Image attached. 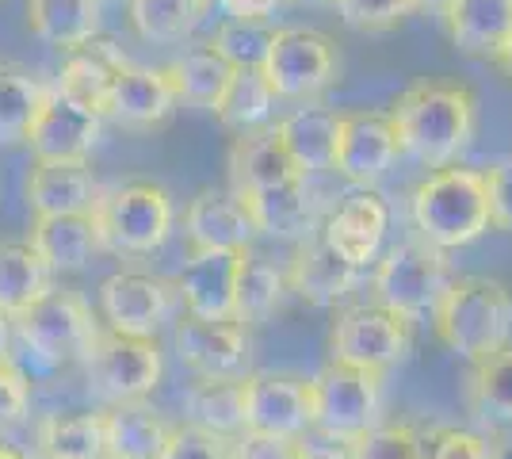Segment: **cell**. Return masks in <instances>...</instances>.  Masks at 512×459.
<instances>
[{
  "instance_id": "1",
  "label": "cell",
  "mask_w": 512,
  "mask_h": 459,
  "mask_svg": "<svg viewBox=\"0 0 512 459\" xmlns=\"http://www.w3.org/2000/svg\"><path fill=\"white\" fill-rule=\"evenodd\" d=\"M390 119L402 153L428 169H448L474 138L478 96L455 81H417L394 96Z\"/></svg>"
},
{
  "instance_id": "2",
  "label": "cell",
  "mask_w": 512,
  "mask_h": 459,
  "mask_svg": "<svg viewBox=\"0 0 512 459\" xmlns=\"http://www.w3.org/2000/svg\"><path fill=\"white\" fill-rule=\"evenodd\" d=\"M436 337L467 364L512 345V291L490 276H459L432 310Z\"/></svg>"
},
{
  "instance_id": "3",
  "label": "cell",
  "mask_w": 512,
  "mask_h": 459,
  "mask_svg": "<svg viewBox=\"0 0 512 459\" xmlns=\"http://www.w3.org/2000/svg\"><path fill=\"white\" fill-rule=\"evenodd\" d=\"M413 226L436 249H463L490 230L486 173L478 169H436L413 192Z\"/></svg>"
},
{
  "instance_id": "4",
  "label": "cell",
  "mask_w": 512,
  "mask_h": 459,
  "mask_svg": "<svg viewBox=\"0 0 512 459\" xmlns=\"http://www.w3.org/2000/svg\"><path fill=\"white\" fill-rule=\"evenodd\" d=\"M172 222H176L172 196L153 180H130L111 192H100L92 207L100 249L119 257H146L161 249L172 234Z\"/></svg>"
},
{
  "instance_id": "5",
  "label": "cell",
  "mask_w": 512,
  "mask_h": 459,
  "mask_svg": "<svg viewBox=\"0 0 512 459\" xmlns=\"http://www.w3.org/2000/svg\"><path fill=\"white\" fill-rule=\"evenodd\" d=\"M448 287V257H444V249L428 245L425 238H406L390 245L375 268V303L394 310L406 322L428 318L440 306Z\"/></svg>"
},
{
  "instance_id": "6",
  "label": "cell",
  "mask_w": 512,
  "mask_h": 459,
  "mask_svg": "<svg viewBox=\"0 0 512 459\" xmlns=\"http://www.w3.org/2000/svg\"><path fill=\"white\" fill-rule=\"evenodd\" d=\"M314 398V429L341 440L367 437L375 425H383V375L363 372L352 364L329 360L310 379Z\"/></svg>"
},
{
  "instance_id": "7",
  "label": "cell",
  "mask_w": 512,
  "mask_h": 459,
  "mask_svg": "<svg viewBox=\"0 0 512 459\" xmlns=\"http://www.w3.org/2000/svg\"><path fill=\"white\" fill-rule=\"evenodd\" d=\"M260 73L268 77L279 100L314 104L337 81V46L314 27H276V39Z\"/></svg>"
},
{
  "instance_id": "8",
  "label": "cell",
  "mask_w": 512,
  "mask_h": 459,
  "mask_svg": "<svg viewBox=\"0 0 512 459\" xmlns=\"http://www.w3.org/2000/svg\"><path fill=\"white\" fill-rule=\"evenodd\" d=\"M409 345V322L398 318L394 310L371 303V306H348L337 314L329 329V356L337 364H352L363 372H379L402 364Z\"/></svg>"
},
{
  "instance_id": "9",
  "label": "cell",
  "mask_w": 512,
  "mask_h": 459,
  "mask_svg": "<svg viewBox=\"0 0 512 459\" xmlns=\"http://www.w3.org/2000/svg\"><path fill=\"white\" fill-rule=\"evenodd\" d=\"M85 364L96 391L111 402H142L165 375V356L153 337H130L115 329H100Z\"/></svg>"
},
{
  "instance_id": "10",
  "label": "cell",
  "mask_w": 512,
  "mask_h": 459,
  "mask_svg": "<svg viewBox=\"0 0 512 459\" xmlns=\"http://www.w3.org/2000/svg\"><path fill=\"white\" fill-rule=\"evenodd\" d=\"M12 322L39 356H81L85 360L100 337V322L88 299L69 287H50L39 303L27 306Z\"/></svg>"
},
{
  "instance_id": "11",
  "label": "cell",
  "mask_w": 512,
  "mask_h": 459,
  "mask_svg": "<svg viewBox=\"0 0 512 459\" xmlns=\"http://www.w3.org/2000/svg\"><path fill=\"white\" fill-rule=\"evenodd\" d=\"M310 429H314L310 379L287 372L245 375V433L302 440Z\"/></svg>"
},
{
  "instance_id": "12",
  "label": "cell",
  "mask_w": 512,
  "mask_h": 459,
  "mask_svg": "<svg viewBox=\"0 0 512 459\" xmlns=\"http://www.w3.org/2000/svg\"><path fill=\"white\" fill-rule=\"evenodd\" d=\"M176 287L153 272H115L100 284V314L107 329L130 337H153L169 322Z\"/></svg>"
},
{
  "instance_id": "13",
  "label": "cell",
  "mask_w": 512,
  "mask_h": 459,
  "mask_svg": "<svg viewBox=\"0 0 512 459\" xmlns=\"http://www.w3.org/2000/svg\"><path fill=\"white\" fill-rule=\"evenodd\" d=\"M176 356L195 375H211V379H245L253 372V341L237 318L207 322L188 314L176 326Z\"/></svg>"
},
{
  "instance_id": "14",
  "label": "cell",
  "mask_w": 512,
  "mask_h": 459,
  "mask_svg": "<svg viewBox=\"0 0 512 459\" xmlns=\"http://www.w3.org/2000/svg\"><path fill=\"white\" fill-rule=\"evenodd\" d=\"M100 127L104 119L96 111L81 108L77 100L50 85L23 142L39 161H88V153L100 142Z\"/></svg>"
},
{
  "instance_id": "15",
  "label": "cell",
  "mask_w": 512,
  "mask_h": 459,
  "mask_svg": "<svg viewBox=\"0 0 512 459\" xmlns=\"http://www.w3.org/2000/svg\"><path fill=\"white\" fill-rule=\"evenodd\" d=\"M402 157L398 131L390 111H348L341 115V142H337V173L352 184L371 188L383 180L394 161Z\"/></svg>"
},
{
  "instance_id": "16",
  "label": "cell",
  "mask_w": 512,
  "mask_h": 459,
  "mask_svg": "<svg viewBox=\"0 0 512 459\" xmlns=\"http://www.w3.org/2000/svg\"><path fill=\"white\" fill-rule=\"evenodd\" d=\"M386 230H390V207L375 188H360V192H352L337 203V211L329 215L321 238L329 241L348 264L363 268V264L379 261Z\"/></svg>"
},
{
  "instance_id": "17",
  "label": "cell",
  "mask_w": 512,
  "mask_h": 459,
  "mask_svg": "<svg viewBox=\"0 0 512 459\" xmlns=\"http://www.w3.org/2000/svg\"><path fill=\"white\" fill-rule=\"evenodd\" d=\"M241 253H222V249H195L192 261L176 276V299L192 318L207 322H226L234 318V287Z\"/></svg>"
},
{
  "instance_id": "18",
  "label": "cell",
  "mask_w": 512,
  "mask_h": 459,
  "mask_svg": "<svg viewBox=\"0 0 512 459\" xmlns=\"http://www.w3.org/2000/svg\"><path fill=\"white\" fill-rule=\"evenodd\" d=\"M226 173H230V188H234L237 199L264 192V188H276V184H287L295 176H306L291 161V153H287L276 127L237 134L230 153H226Z\"/></svg>"
},
{
  "instance_id": "19",
  "label": "cell",
  "mask_w": 512,
  "mask_h": 459,
  "mask_svg": "<svg viewBox=\"0 0 512 459\" xmlns=\"http://www.w3.org/2000/svg\"><path fill=\"white\" fill-rule=\"evenodd\" d=\"M176 88H172L165 69L150 66H123L111 88V104H107V119H115L119 127L130 131H146L165 123L176 111Z\"/></svg>"
},
{
  "instance_id": "20",
  "label": "cell",
  "mask_w": 512,
  "mask_h": 459,
  "mask_svg": "<svg viewBox=\"0 0 512 459\" xmlns=\"http://www.w3.org/2000/svg\"><path fill=\"white\" fill-rule=\"evenodd\" d=\"M23 196L35 215H88L100 199V184L85 161H35Z\"/></svg>"
},
{
  "instance_id": "21",
  "label": "cell",
  "mask_w": 512,
  "mask_h": 459,
  "mask_svg": "<svg viewBox=\"0 0 512 459\" xmlns=\"http://www.w3.org/2000/svg\"><path fill=\"white\" fill-rule=\"evenodd\" d=\"M360 280V268L348 264L325 238H306L291 257L287 287L310 306H337Z\"/></svg>"
},
{
  "instance_id": "22",
  "label": "cell",
  "mask_w": 512,
  "mask_h": 459,
  "mask_svg": "<svg viewBox=\"0 0 512 459\" xmlns=\"http://www.w3.org/2000/svg\"><path fill=\"white\" fill-rule=\"evenodd\" d=\"M184 234L195 249H222V253H245L256 238V226L245 203L234 192H199L184 211Z\"/></svg>"
},
{
  "instance_id": "23",
  "label": "cell",
  "mask_w": 512,
  "mask_h": 459,
  "mask_svg": "<svg viewBox=\"0 0 512 459\" xmlns=\"http://www.w3.org/2000/svg\"><path fill=\"white\" fill-rule=\"evenodd\" d=\"M241 203H245V211L253 219L256 234L283 241H306L314 238V230H318V199L310 196L306 176H295L287 184L253 192Z\"/></svg>"
},
{
  "instance_id": "24",
  "label": "cell",
  "mask_w": 512,
  "mask_h": 459,
  "mask_svg": "<svg viewBox=\"0 0 512 459\" xmlns=\"http://www.w3.org/2000/svg\"><path fill=\"white\" fill-rule=\"evenodd\" d=\"M127 66V58L115 50V43L92 39L81 50H73L65 58L62 73H58V92H65L69 100H77L81 108L96 111L100 119H107V104H111V88L119 69Z\"/></svg>"
},
{
  "instance_id": "25",
  "label": "cell",
  "mask_w": 512,
  "mask_h": 459,
  "mask_svg": "<svg viewBox=\"0 0 512 459\" xmlns=\"http://www.w3.org/2000/svg\"><path fill=\"white\" fill-rule=\"evenodd\" d=\"M283 146L299 173H325L337 165V142H341V115L321 104H302L276 123Z\"/></svg>"
},
{
  "instance_id": "26",
  "label": "cell",
  "mask_w": 512,
  "mask_h": 459,
  "mask_svg": "<svg viewBox=\"0 0 512 459\" xmlns=\"http://www.w3.org/2000/svg\"><path fill=\"white\" fill-rule=\"evenodd\" d=\"M444 23L459 50L474 58H497L512 39V0H451Z\"/></svg>"
},
{
  "instance_id": "27",
  "label": "cell",
  "mask_w": 512,
  "mask_h": 459,
  "mask_svg": "<svg viewBox=\"0 0 512 459\" xmlns=\"http://www.w3.org/2000/svg\"><path fill=\"white\" fill-rule=\"evenodd\" d=\"M27 241L50 264V272H81L100 253L92 211L88 215H35Z\"/></svg>"
},
{
  "instance_id": "28",
  "label": "cell",
  "mask_w": 512,
  "mask_h": 459,
  "mask_svg": "<svg viewBox=\"0 0 512 459\" xmlns=\"http://www.w3.org/2000/svg\"><path fill=\"white\" fill-rule=\"evenodd\" d=\"M169 425L146 402H115L104 414L107 459H161Z\"/></svg>"
},
{
  "instance_id": "29",
  "label": "cell",
  "mask_w": 512,
  "mask_h": 459,
  "mask_svg": "<svg viewBox=\"0 0 512 459\" xmlns=\"http://www.w3.org/2000/svg\"><path fill=\"white\" fill-rule=\"evenodd\" d=\"M27 27L58 50H81L100 31V0H27Z\"/></svg>"
},
{
  "instance_id": "30",
  "label": "cell",
  "mask_w": 512,
  "mask_h": 459,
  "mask_svg": "<svg viewBox=\"0 0 512 459\" xmlns=\"http://www.w3.org/2000/svg\"><path fill=\"white\" fill-rule=\"evenodd\" d=\"M50 287H54V272L35 253L31 241H0V314L20 318Z\"/></svg>"
},
{
  "instance_id": "31",
  "label": "cell",
  "mask_w": 512,
  "mask_h": 459,
  "mask_svg": "<svg viewBox=\"0 0 512 459\" xmlns=\"http://www.w3.org/2000/svg\"><path fill=\"white\" fill-rule=\"evenodd\" d=\"M184 417L199 429L241 437L245 433V379L195 375V383L184 391Z\"/></svg>"
},
{
  "instance_id": "32",
  "label": "cell",
  "mask_w": 512,
  "mask_h": 459,
  "mask_svg": "<svg viewBox=\"0 0 512 459\" xmlns=\"http://www.w3.org/2000/svg\"><path fill=\"white\" fill-rule=\"evenodd\" d=\"M287 291V272L272 257L245 249L237 264V287H234V318L241 326H264L283 303Z\"/></svg>"
},
{
  "instance_id": "33",
  "label": "cell",
  "mask_w": 512,
  "mask_h": 459,
  "mask_svg": "<svg viewBox=\"0 0 512 459\" xmlns=\"http://www.w3.org/2000/svg\"><path fill=\"white\" fill-rule=\"evenodd\" d=\"M165 73H169L172 88H176V100H184L192 108L214 111L218 100H222V92H226V85H230V77H234V66L207 43L184 50Z\"/></svg>"
},
{
  "instance_id": "34",
  "label": "cell",
  "mask_w": 512,
  "mask_h": 459,
  "mask_svg": "<svg viewBox=\"0 0 512 459\" xmlns=\"http://www.w3.org/2000/svg\"><path fill=\"white\" fill-rule=\"evenodd\" d=\"M276 92L268 85V77L260 69H234L230 85L218 100V123L234 134H249L260 131L268 119H272V108H276Z\"/></svg>"
},
{
  "instance_id": "35",
  "label": "cell",
  "mask_w": 512,
  "mask_h": 459,
  "mask_svg": "<svg viewBox=\"0 0 512 459\" xmlns=\"http://www.w3.org/2000/svg\"><path fill=\"white\" fill-rule=\"evenodd\" d=\"M43 459H107L104 414H50L39 421Z\"/></svg>"
},
{
  "instance_id": "36",
  "label": "cell",
  "mask_w": 512,
  "mask_h": 459,
  "mask_svg": "<svg viewBox=\"0 0 512 459\" xmlns=\"http://www.w3.org/2000/svg\"><path fill=\"white\" fill-rule=\"evenodd\" d=\"M211 0H130V23L146 43H180L207 16Z\"/></svg>"
},
{
  "instance_id": "37",
  "label": "cell",
  "mask_w": 512,
  "mask_h": 459,
  "mask_svg": "<svg viewBox=\"0 0 512 459\" xmlns=\"http://www.w3.org/2000/svg\"><path fill=\"white\" fill-rule=\"evenodd\" d=\"M43 81H35V73H27L16 62H0V142H23L39 104L46 96Z\"/></svg>"
},
{
  "instance_id": "38",
  "label": "cell",
  "mask_w": 512,
  "mask_h": 459,
  "mask_svg": "<svg viewBox=\"0 0 512 459\" xmlns=\"http://www.w3.org/2000/svg\"><path fill=\"white\" fill-rule=\"evenodd\" d=\"M470 410L493 421H512V345L474 364L467 383Z\"/></svg>"
},
{
  "instance_id": "39",
  "label": "cell",
  "mask_w": 512,
  "mask_h": 459,
  "mask_svg": "<svg viewBox=\"0 0 512 459\" xmlns=\"http://www.w3.org/2000/svg\"><path fill=\"white\" fill-rule=\"evenodd\" d=\"M272 39H276V27L268 20H226L214 31L211 46L234 69H264Z\"/></svg>"
},
{
  "instance_id": "40",
  "label": "cell",
  "mask_w": 512,
  "mask_h": 459,
  "mask_svg": "<svg viewBox=\"0 0 512 459\" xmlns=\"http://www.w3.org/2000/svg\"><path fill=\"white\" fill-rule=\"evenodd\" d=\"M360 459H428L425 433L413 425H375L367 437L356 440Z\"/></svg>"
},
{
  "instance_id": "41",
  "label": "cell",
  "mask_w": 512,
  "mask_h": 459,
  "mask_svg": "<svg viewBox=\"0 0 512 459\" xmlns=\"http://www.w3.org/2000/svg\"><path fill=\"white\" fill-rule=\"evenodd\" d=\"M161 459H234V437H222L188 421V425L169 429Z\"/></svg>"
},
{
  "instance_id": "42",
  "label": "cell",
  "mask_w": 512,
  "mask_h": 459,
  "mask_svg": "<svg viewBox=\"0 0 512 459\" xmlns=\"http://www.w3.org/2000/svg\"><path fill=\"white\" fill-rule=\"evenodd\" d=\"M333 8L352 31H390L413 12L409 0H337Z\"/></svg>"
},
{
  "instance_id": "43",
  "label": "cell",
  "mask_w": 512,
  "mask_h": 459,
  "mask_svg": "<svg viewBox=\"0 0 512 459\" xmlns=\"http://www.w3.org/2000/svg\"><path fill=\"white\" fill-rule=\"evenodd\" d=\"M27 410H31V383L8 356H0V433L16 429Z\"/></svg>"
},
{
  "instance_id": "44",
  "label": "cell",
  "mask_w": 512,
  "mask_h": 459,
  "mask_svg": "<svg viewBox=\"0 0 512 459\" xmlns=\"http://www.w3.org/2000/svg\"><path fill=\"white\" fill-rule=\"evenodd\" d=\"M428 459H490V440L470 429H432L425 433Z\"/></svg>"
},
{
  "instance_id": "45",
  "label": "cell",
  "mask_w": 512,
  "mask_h": 459,
  "mask_svg": "<svg viewBox=\"0 0 512 459\" xmlns=\"http://www.w3.org/2000/svg\"><path fill=\"white\" fill-rule=\"evenodd\" d=\"M486 203H490V226L512 234V157H501L486 169Z\"/></svg>"
},
{
  "instance_id": "46",
  "label": "cell",
  "mask_w": 512,
  "mask_h": 459,
  "mask_svg": "<svg viewBox=\"0 0 512 459\" xmlns=\"http://www.w3.org/2000/svg\"><path fill=\"white\" fill-rule=\"evenodd\" d=\"M234 459H302V448L299 440L241 433V437H234Z\"/></svg>"
},
{
  "instance_id": "47",
  "label": "cell",
  "mask_w": 512,
  "mask_h": 459,
  "mask_svg": "<svg viewBox=\"0 0 512 459\" xmlns=\"http://www.w3.org/2000/svg\"><path fill=\"white\" fill-rule=\"evenodd\" d=\"M299 448H302V459H360L356 440L329 437V433H318V429H310L299 440Z\"/></svg>"
},
{
  "instance_id": "48",
  "label": "cell",
  "mask_w": 512,
  "mask_h": 459,
  "mask_svg": "<svg viewBox=\"0 0 512 459\" xmlns=\"http://www.w3.org/2000/svg\"><path fill=\"white\" fill-rule=\"evenodd\" d=\"M230 20H268L283 0H214Z\"/></svg>"
},
{
  "instance_id": "49",
  "label": "cell",
  "mask_w": 512,
  "mask_h": 459,
  "mask_svg": "<svg viewBox=\"0 0 512 459\" xmlns=\"http://www.w3.org/2000/svg\"><path fill=\"white\" fill-rule=\"evenodd\" d=\"M451 0H409V8L413 12H440L444 16V8H448Z\"/></svg>"
},
{
  "instance_id": "50",
  "label": "cell",
  "mask_w": 512,
  "mask_h": 459,
  "mask_svg": "<svg viewBox=\"0 0 512 459\" xmlns=\"http://www.w3.org/2000/svg\"><path fill=\"white\" fill-rule=\"evenodd\" d=\"M493 62H497V66H501V73H505V77H509V85H512V39L505 46H501V54H497V58H493Z\"/></svg>"
},
{
  "instance_id": "51",
  "label": "cell",
  "mask_w": 512,
  "mask_h": 459,
  "mask_svg": "<svg viewBox=\"0 0 512 459\" xmlns=\"http://www.w3.org/2000/svg\"><path fill=\"white\" fill-rule=\"evenodd\" d=\"M490 459H512V440H497V444H490Z\"/></svg>"
},
{
  "instance_id": "52",
  "label": "cell",
  "mask_w": 512,
  "mask_h": 459,
  "mask_svg": "<svg viewBox=\"0 0 512 459\" xmlns=\"http://www.w3.org/2000/svg\"><path fill=\"white\" fill-rule=\"evenodd\" d=\"M0 356H8V314H0Z\"/></svg>"
},
{
  "instance_id": "53",
  "label": "cell",
  "mask_w": 512,
  "mask_h": 459,
  "mask_svg": "<svg viewBox=\"0 0 512 459\" xmlns=\"http://www.w3.org/2000/svg\"><path fill=\"white\" fill-rule=\"evenodd\" d=\"M302 8H329V4H337V0H295Z\"/></svg>"
},
{
  "instance_id": "54",
  "label": "cell",
  "mask_w": 512,
  "mask_h": 459,
  "mask_svg": "<svg viewBox=\"0 0 512 459\" xmlns=\"http://www.w3.org/2000/svg\"><path fill=\"white\" fill-rule=\"evenodd\" d=\"M0 459H23V456H20V452H12L8 444H0Z\"/></svg>"
}]
</instances>
